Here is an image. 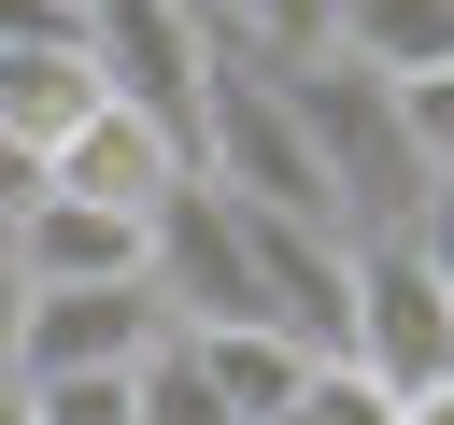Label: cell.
Here are the masks:
<instances>
[{
	"label": "cell",
	"mask_w": 454,
	"mask_h": 425,
	"mask_svg": "<svg viewBox=\"0 0 454 425\" xmlns=\"http://www.w3.org/2000/svg\"><path fill=\"white\" fill-rule=\"evenodd\" d=\"M284 99H298V142H312V170H326L340 241H383V227H411V212H426V156H411V128H397V85H383V71H355V57H298V71H284Z\"/></svg>",
	"instance_id": "cell-1"
},
{
	"label": "cell",
	"mask_w": 454,
	"mask_h": 425,
	"mask_svg": "<svg viewBox=\"0 0 454 425\" xmlns=\"http://www.w3.org/2000/svg\"><path fill=\"white\" fill-rule=\"evenodd\" d=\"M85 57H99V99L142 113L184 170H199V71H213V28L184 0H85Z\"/></svg>",
	"instance_id": "cell-2"
},
{
	"label": "cell",
	"mask_w": 454,
	"mask_h": 425,
	"mask_svg": "<svg viewBox=\"0 0 454 425\" xmlns=\"http://www.w3.org/2000/svg\"><path fill=\"white\" fill-rule=\"evenodd\" d=\"M383 397H426V382H454V283L411 255V227H383V241H355V340H340Z\"/></svg>",
	"instance_id": "cell-3"
},
{
	"label": "cell",
	"mask_w": 454,
	"mask_h": 425,
	"mask_svg": "<svg viewBox=\"0 0 454 425\" xmlns=\"http://www.w3.org/2000/svg\"><path fill=\"white\" fill-rule=\"evenodd\" d=\"M142 283H156V312H170V326H270V312H255V255H241V212H227L199 170L156 198V227H142Z\"/></svg>",
	"instance_id": "cell-4"
},
{
	"label": "cell",
	"mask_w": 454,
	"mask_h": 425,
	"mask_svg": "<svg viewBox=\"0 0 454 425\" xmlns=\"http://www.w3.org/2000/svg\"><path fill=\"white\" fill-rule=\"evenodd\" d=\"M241 212V198H227ZM241 255H255V312L298 340V354H340L355 340V241L312 227V212H241Z\"/></svg>",
	"instance_id": "cell-5"
},
{
	"label": "cell",
	"mask_w": 454,
	"mask_h": 425,
	"mask_svg": "<svg viewBox=\"0 0 454 425\" xmlns=\"http://www.w3.org/2000/svg\"><path fill=\"white\" fill-rule=\"evenodd\" d=\"M170 340L156 283H28L14 312V382H57V368H142Z\"/></svg>",
	"instance_id": "cell-6"
},
{
	"label": "cell",
	"mask_w": 454,
	"mask_h": 425,
	"mask_svg": "<svg viewBox=\"0 0 454 425\" xmlns=\"http://www.w3.org/2000/svg\"><path fill=\"white\" fill-rule=\"evenodd\" d=\"M170 184H184V156H170L142 113H114V99L43 156V198H85V212H114V227H156V198H170Z\"/></svg>",
	"instance_id": "cell-7"
},
{
	"label": "cell",
	"mask_w": 454,
	"mask_h": 425,
	"mask_svg": "<svg viewBox=\"0 0 454 425\" xmlns=\"http://www.w3.org/2000/svg\"><path fill=\"white\" fill-rule=\"evenodd\" d=\"M0 255H14V283H142V227H114L85 198H28Z\"/></svg>",
	"instance_id": "cell-8"
},
{
	"label": "cell",
	"mask_w": 454,
	"mask_h": 425,
	"mask_svg": "<svg viewBox=\"0 0 454 425\" xmlns=\"http://www.w3.org/2000/svg\"><path fill=\"white\" fill-rule=\"evenodd\" d=\"M85 113H99V57H85V42H28V57H0V142L57 156Z\"/></svg>",
	"instance_id": "cell-9"
},
{
	"label": "cell",
	"mask_w": 454,
	"mask_h": 425,
	"mask_svg": "<svg viewBox=\"0 0 454 425\" xmlns=\"http://www.w3.org/2000/svg\"><path fill=\"white\" fill-rule=\"evenodd\" d=\"M170 340L199 354V382H213V397H227L241 425H270V411H284V397L312 382V354H298L284 326H170Z\"/></svg>",
	"instance_id": "cell-10"
},
{
	"label": "cell",
	"mask_w": 454,
	"mask_h": 425,
	"mask_svg": "<svg viewBox=\"0 0 454 425\" xmlns=\"http://www.w3.org/2000/svg\"><path fill=\"white\" fill-rule=\"evenodd\" d=\"M326 57H355V71H383V85L454 71V0H340V42H326Z\"/></svg>",
	"instance_id": "cell-11"
},
{
	"label": "cell",
	"mask_w": 454,
	"mask_h": 425,
	"mask_svg": "<svg viewBox=\"0 0 454 425\" xmlns=\"http://www.w3.org/2000/svg\"><path fill=\"white\" fill-rule=\"evenodd\" d=\"M227 57H270V71H298V57H326L340 42V0H184Z\"/></svg>",
	"instance_id": "cell-12"
},
{
	"label": "cell",
	"mask_w": 454,
	"mask_h": 425,
	"mask_svg": "<svg viewBox=\"0 0 454 425\" xmlns=\"http://www.w3.org/2000/svg\"><path fill=\"white\" fill-rule=\"evenodd\" d=\"M128 425H241V411L199 382V354H184V340H156V354H142V382H128Z\"/></svg>",
	"instance_id": "cell-13"
},
{
	"label": "cell",
	"mask_w": 454,
	"mask_h": 425,
	"mask_svg": "<svg viewBox=\"0 0 454 425\" xmlns=\"http://www.w3.org/2000/svg\"><path fill=\"white\" fill-rule=\"evenodd\" d=\"M270 425H397V397H383V382H369L355 354H312V382H298V397H284Z\"/></svg>",
	"instance_id": "cell-14"
},
{
	"label": "cell",
	"mask_w": 454,
	"mask_h": 425,
	"mask_svg": "<svg viewBox=\"0 0 454 425\" xmlns=\"http://www.w3.org/2000/svg\"><path fill=\"white\" fill-rule=\"evenodd\" d=\"M128 382L142 368H57V382H14L28 425H128Z\"/></svg>",
	"instance_id": "cell-15"
},
{
	"label": "cell",
	"mask_w": 454,
	"mask_h": 425,
	"mask_svg": "<svg viewBox=\"0 0 454 425\" xmlns=\"http://www.w3.org/2000/svg\"><path fill=\"white\" fill-rule=\"evenodd\" d=\"M397 128H411L426 184H454V71H411V85H397Z\"/></svg>",
	"instance_id": "cell-16"
},
{
	"label": "cell",
	"mask_w": 454,
	"mask_h": 425,
	"mask_svg": "<svg viewBox=\"0 0 454 425\" xmlns=\"http://www.w3.org/2000/svg\"><path fill=\"white\" fill-rule=\"evenodd\" d=\"M411 255H426V269L454 283V184H426V212H411Z\"/></svg>",
	"instance_id": "cell-17"
},
{
	"label": "cell",
	"mask_w": 454,
	"mask_h": 425,
	"mask_svg": "<svg viewBox=\"0 0 454 425\" xmlns=\"http://www.w3.org/2000/svg\"><path fill=\"white\" fill-rule=\"evenodd\" d=\"M28 198H43V156H28V142H0V241H14V212H28Z\"/></svg>",
	"instance_id": "cell-18"
},
{
	"label": "cell",
	"mask_w": 454,
	"mask_h": 425,
	"mask_svg": "<svg viewBox=\"0 0 454 425\" xmlns=\"http://www.w3.org/2000/svg\"><path fill=\"white\" fill-rule=\"evenodd\" d=\"M14 312H28V283H14V255H0V397H14Z\"/></svg>",
	"instance_id": "cell-19"
},
{
	"label": "cell",
	"mask_w": 454,
	"mask_h": 425,
	"mask_svg": "<svg viewBox=\"0 0 454 425\" xmlns=\"http://www.w3.org/2000/svg\"><path fill=\"white\" fill-rule=\"evenodd\" d=\"M397 425H454V382H426V397H397Z\"/></svg>",
	"instance_id": "cell-20"
},
{
	"label": "cell",
	"mask_w": 454,
	"mask_h": 425,
	"mask_svg": "<svg viewBox=\"0 0 454 425\" xmlns=\"http://www.w3.org/2000/svg\"><path fill=\"white\" fill-rule=\"evenodd\" d=\"M0 425H28V411H14V397H0Z\"/></svg>",
	"instance_id": "cell-21"
}]
</instances>
